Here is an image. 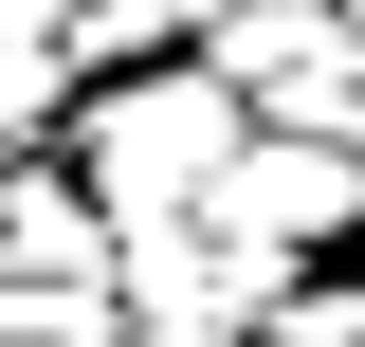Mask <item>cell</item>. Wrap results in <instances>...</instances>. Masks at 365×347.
<instances>
[{
	"label": "cell",
	"instance_id": "5",
	"mask_svg": "<svg viewBox=\"0 0 365 347\" xmlns=\"http://www.w3.org/2000/svg\"><path fill=\"white\" fill-rule=\"evenodd\" d=\"M55 19H73V0H0V37H55Z\"/></svg>",
	"mask_w": 365,
	"mask_h": 347
},
{
	"label": "cell",
	"instance_id": "7",
	"mask_svg": "<svg viewBox=\"0 0 365 347\" xmlns=\"http://www.w3.org/2000/svg\"><path fill=\"white\" fill-rule=\"evenodd\" d=\"M347 347H365V274H347Z\"/></svg>",
	"mask_w": 365,
	"mask_h": 347
},
{
	"label": "cell",
	"instance_id": "8",
	"mask_svg": "<svg viewBox=\"0 0 365 347\" xmlns=\"http://www.w3.org/2000/svg\"><path fill=\"white\" fill-rule=\"evenodd\" d=\"M347 256H365V219H347Z\"/></svg>",
	"mask_w": 365,
	"mask_h": 347
},
{
	"label": "cell",
	"instance_id": "1",
	"mask_svg": "<svg viewBox=\"0 0 365 347\" xmlns=\"http://www.w3.org/2000/svg\"><path fill=\"white\" fill-rule=\"evenodd\" d=\"M237 110L201 55H128V74H73V110H55V165L91 183L110 219H201V183L237 165Z\"/></svg>",
	"mask_w": 365,
	"mask_h": 347
},
{
	"label": "cell",
	"instance_id": "2",
	"mask_svg": "<svg viewBox=\"0 0 365 347\" xmlns=\"http://www.w3.org/2000/svg\"><path fill=\"white\" fill-rule=\"evenodd\" d=\"M347 219H365V146L347 129H237V165L201 183V238H237L256 274L347 256Z\"/></svg>",
	"mask_w": 365,
	"mask_h": 347
},
{
	"label": "cell",
	"instance_id": "4",
	"mask_svg": "<svg viewBox=\"0 0 365 347\" xmlns=\"http://www.w3.org/2000/svg\"><path fill=\"white\" fill-rule=\"evenodd\" d=\"M55 110H73V55H55V37H0V165L55 146Z\"/></svg>",
	"mask_w": 365,
	"mask_h": 347
},
{
	"label": "cell",
	"instance_id": "6",
	"mask_svg": "<svg viewBox=\"0 0 365 347\" xmlns=\"http://www.w3.org/2000/svg\"><path fill=\"white\" fill-rule=\"evenodd\" d=\"M347 146H365V55H347Z\"/></svg>",
	"mask_w": 365,
	"mask_h": 347
},
{
	"label": "cell",
	"instance_id": "3",
	"mask_svg": "<svg viewBox=\"0 0 365 347\" xmlns=\"http://www.w3.org/2000/svg\"><path fill=\"white\" fill-rule=\"evenodd\" d=\"M201 19H220V0H73V19H55V55H73V74H128V55H182Z\"/></svg>",
	"mask_w": 365,
	"mask_h": 347
}]
</instances>
